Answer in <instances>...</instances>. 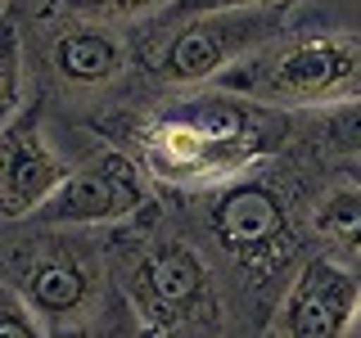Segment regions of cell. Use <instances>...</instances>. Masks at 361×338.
Masks as SVG:
<instances>
[{
    "label": "cell",
    "mask_w": 361,
    "mask_h": 338,
    "mask_svg": "<svg viewBox=\"0 0 361 338\" xmlns=\"http://www.w3.org/2000/svg\"><path fill=\"white\" fill-rule=\"evenodd\" d=\"M307 163L312 158L289 144L240 176L176 194V212L208 253L231 330L240 334H267L280 289L312 248L302 221L312 194V180L302 172Z\"/></svg>",
    "instance_id": "1"
},
{
    "label": "cell",
    "mask_w": 361,
    "mask_h": 338,
    "mask_svg": "<svg viewBox=\"0 0 361 338\" xmlns=\"http://www.w3.org/2000/svg\"><path fill=\"white\" fill-rule=\"evenodd\" d=\"M127 86L82 113V122L99 140L131 149L167 194L217 185L289 149V113L267 108L240 90L217 82L176 90L149 86V95L135 99Z\"/></svg>",
    "instance_id": "2"
},
{
    "label": "cell",
    "mask_w": 361,
    "mask_h": 338,
    "mask_svg": "<svg viewBox=\"0 0 361 338\" xmlns=\"http://www.w3.org/2000/svg\"><path fill=\"white\" fill-rule=\"evenodd\" d=\"M104 257L135 334H231V315L208 253L185 230L176 203L158 199L104 230Z\"/></svg>",
    "instance_id": "3"
},
{
    "label": "cell",
    "mask_w": 361,
    "mask_h": 338,
    "mask_svg": "<svg viewBox=\"0 0 361 338\" xmlns=\"http://www.w3.org/2000/svg\"><path fill=\"white\" fill-rule=\"evenodd\" d=\"M0 275L18 289L45 334H135L109 275L104 230H73L37 217L0 221Z\"/></svg>",
    "instance_id": "4"
},
{
    "label": "cell",
    "mask_w": 361,
    "mask_h": 338,
    "mask_svg": "<svg viewBox=\"0 0 361 338\" xmlns=\"http://www.w3.org/2000/svg\"><path fill=\"white\" fill-rule=\"evenodd\" d=\"M293 27V5L276 9H199L154 14L135 23V82L145 86H208L248 54Z\"/></svg>",
    "instance_id": "5"
},
{
    "label": "cell",
    "mask_w": 361,
    "mask_h": 338,
    "mask_svg": "<svg viewBox=\"0 0 361 338\" xmlns=\"http://www.w3.org/2000/svg\"><path fill=\"white\" fill-rule=\"evenodd\" d=\"M18 5V0H14ZM23 14V41H27V82L32 90L59 113L73 104L82 118L109 95H118L135 73V23H95V18H41Z\"/></svg>",
    "instance_id": "6"
},
{
    "label": "cell",
    "mask_w": 361,
    "mask_h": 338,
    "mask_svg": "<svg viewBox=\"0 0 361 338\" xmlns=\"http://www.w3.org/2000/svg\"><path fill=\"white\" fill-rule=\"evenodd\" d=\"M217 86L240 90L280 113L338 104V99L361 95V37L357 32H316L293 23L271 45L248 54L231 73H221Z\"/></svg>",
    "instance_id": "7"
},
{
    "label": "cell",
    "mask_w": 361,
    "mask_h": 338,
    "mask_svg": "<svg viewBox=\"0 0 361 338\" xmlns=\"http://www.w3.org/2000/svg\"><path fill=\"white\" fill-rule=\"evenodd\" d=\"M158 199V185L140 167V158L122 144L99 140L82 163L68 167L50 199L32 217L50 225H73V230H109V225L135 217Z\"/></svg>",
    "instance_id": "8"
},
{
    "label": "cell",
    "mask_w": 361,
    "mask_h": 338,
    "mask_svg": "<svg viewBox=\"0 0 361 338\" xmlns=\"http://www.w3.org/2000/svg\"><path fill=\"white\" fill-rule=\"evenodd\" d=\"M50 104L27 90L14 118L0 122V221H23L59 189L68 176V154L54 144Z\"/></svg>",
    "instance_id": "9"
},
{
    "label": "cell",
    "mask_w": 361,
    "mask_h": 338,
    "mask_svg": "<svg viewBox=\"0 0 361 338\" xmlns=\"http://www.w3.org/2000/svg\"><path fill=\"white\" fill-rule=\"evenodd\" d=\"M361 302V275L343 262L325 257L321 248H307L293 266L276 298V311L267 320V334L280 338H343L353 330V315Z\"/></svg>",
    "instance_id": "10"
},
{
    "label": "cell",
    "mask_w": 361,
    "mask_h": 338,
    "mask_svg": "<svg viewBox=\"0 0 361 338\" xmlns=\"http://www.w3.org/2000/svg\"><path fill=\"white\" fill-rule=\"evenodd\" d=\"M307 244L325 257L343 262L353 275H361V185L334 172L325 185H312L307 194Z\"/></svg>",
    "instance_id": "11"
},
{
    "label": "cell",
    "mask_w": 361,
    "mask_h": 338,
    "mask_svg": "<svg viewBox=\"0 0 361 338\" xmlns=\"http://www.w3.org/2000/svg\"><path fill=\"white\" fill-rule=\"evenodd\" d=\"M289 144L316 163H353L361 158V95L325 108L289 113Z\"/></svg>",
    "instance_id": "12"
},
{
    "label": "cell",
    "mask_w": 361,
    "mask_h": 338,
    "mask_svg": "<svg viewBox=\"0 0 361 338\" xmlns=\"http://www.w3.org/2000/svg\"><path fill=\"white\" fill-rule=\"evenodd\" d=\"M176 0H32L27 14L41 18H95V23H145Z\"/></svg>",
    "instance_id": "13"
},
{
    "label": "cell",
    "mask_w": 361,
    "mask_h": 338,
    "mask_svg": "<svg viewBox=\"0 0 361 338\" xmlns=\"http://www.w3.org/2000/svg\"><path fill=\"white\" fill-rule=\"evenodd\" d=\"M23 99H27V41L18 5H9L0 14V122L14 118Z\"/></svg>",
    "instance_id": "14"
},
{
    "label": "cell",
    "mask_w": 361,
    "mask_h": 338,
    "mask_svg": "<svg viewBox=\"0 0 361 338\" xmlns=\"http://www.w3.org/2000/svg\"><path fill=\"white\" fill-rule=\"evenodd\" d=\"M45 334L41 320L32 315V307L18 298V289L0 275V338H37Z\"/></svg>",
    "instance_id": "15"
},
{
    "label": "cell",
    "mask_w": 361,
    "mask_h": 338,
    "mask_svg": "<svg viewBox=\"0 0 361 338\" xmlns=\"http://www.w3.org/2000/svg\"><path fill=\"white\" fill-rule=\"evenodd\" d=\"M276 5H298V0H176L163 14H199V9H276Z\"/></svg>",
    "instance_id": "16"
},
{
    "label": "cell",
    "mask_w": 361,
    "mask_h": 338,
    "mask_svg": "<svg viewBox=\"0 0 361 338\" xmlns=\"http://www.w3.org/2000/svg\"><path fill=\"white\" fill-rule=\"evenodd\" d=\"M334 172H343L348 180H357V185H361V158H353V163H338Z\"/></svg>",
    "instance_id": "17"
},
{
    "label": "cell",
    "mask_w": 361,
    "mask_h": 338,
    "mask_svg": "<svg viewBox=\"0 0 361 338\" xmlns=\"http://www.w3.org/2000/svg\"><path fill=\"white\" fill-rule=\"evenodd\" d=\"M353 338H361V302H357V315H353V330H348Z\"/></svg>",
    "instance_id": "18"
},
{
    "label": "cell",
    "mask_w": 361,
    "mask_h": 338,
    "mask_svg": "<svg viewBox=\"0 0 361 338\" xmlns=\"http://www.w3.org/2000/svg\"><path fill=\"white\" fill-rule=\"evenodd\" d=\"M9 5H14V0H0V14H5V9H9Z\"/></svg>",
    "instance_id": "19"
}]
</instances>
